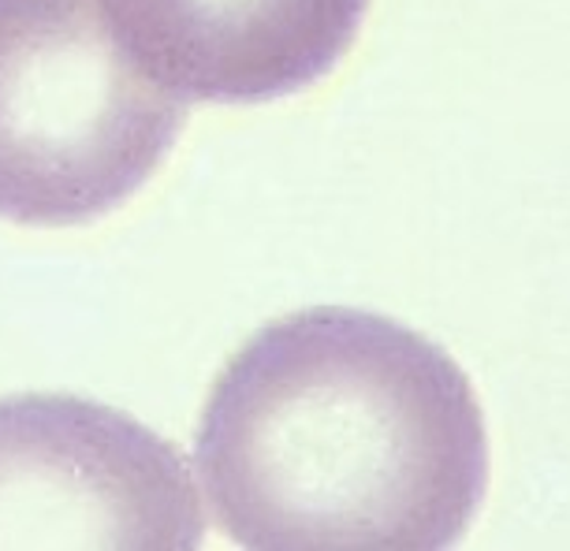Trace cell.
<instances>
[{
	"label": "cell",
	"instance_id": "1",
	"mask_svg": "<svg viewBox=\"0 0 570 551\" xmlns=\"http://www.w3.org/2000/svg\"><path fill=\"white\" fill-rule=\"evenodd\" d=\"M190 470L235 548L444 551L489 492V429L470 376L429 336L309 306L217 373Z\"/></svg>",
	"mask_w": 570,
	"mask_h": 551
},
{
	"label": "cell",
	"instance_id": "2",
	"mask_svg": "<svg viewBox=\"0 0 570 551\" xmlns=\"http://www.w3.org/2000/svg\"><path fill=\"white\" fill-rule=\"evenodd\" d=\"M187 112L116 46L101 0H0V220L75 228L112 213Z\"/></svg>",
	"mask_w": 570,
	"mask_h": 551
},
{
	"label": "cell",
	"instance_id": "4",
	"mask_svg": "<svg viewBox=\"0 0 570 551\" xmlns=\"http://www.w3.org/2000/svg\"><path fill=\"white\" fill-rule=\"evenodd\" d=\"M116 46L187 105H262L347 57L370 0H101Z\"/></svg>",
	"mask_w": 570,
	"mask_h": 551
},
{
	"label": "cell",
	"instance_id": "3",
	"mask_svg": "<svg viewBox=\"0 0 570 551\" xmlns=\"http://www.w3.org/2000/svg\"><path fill=\"white\" fill-rule=\"evenodd\" d=\"M190 459L124 410L63 392L0 395V551H198Z\"/></svg>",
	"mask_w": 570,
	"mask_h": 551
}]
</instances>
